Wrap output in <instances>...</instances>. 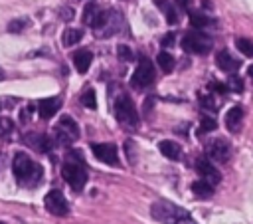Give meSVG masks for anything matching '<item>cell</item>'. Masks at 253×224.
Instances as JSON below:
<instances>
[{
  "instance_id": "6da1fadb",
  "label": "cell",
  "mask_w": 253,
  "mask_h": 224,
  "mask_svg": "<svg viewBox=\"0 0 253 224\" xmlns=\"http://www.w3.org/2000/svg\"><path fill=\"white\" fill-rule=\"evenodd\" d=\"M12 170H14L16 180L20 184H26V186H36L43 176V168L38 163H34L26 153H16L14 155Z\"/></svg>"
},
{
  "instance_id": "7a4b0ae2",
  "label": "cell",
  "mask_w": 253,
  "mask_h": 224,
  "mask_svg": "<svg viewBox=\"0 0 253 224\" xmlns=\"http://www.w3.org/2000/svg\"><path fill=\"white\" fill-rule=\"evenodd\" d=\"M121 24H123V16L117 10H99L91 28L97 38H111L119 32Z\"/></svg>"
},
{
  "instance_id": "3957f363",
  "label": "cell",
  "mask_w": 253,
  "mask_h": 224,
  "mask_svg": "<svg viewBox=\"0 0 253 224\" xmlns=\"http://www.w3.org/2000/svg\"><path fill=\"white\" fill-rule=\"evenodd\" d=\"M115 117H117V121L123 123L125 127L134 129V127L138 125L136 107H134L132 99H130L126 93H121V95L115 99Z\"/></svg>"
},
{
  "instance_id": "277c9868",
  "label": "cell",
  "mask_w": 253,
  "mask_h": 224,
  "mask_svg": "<svg viewBox=\"0 0 253 224\" xmlns=\"http://www.w3.org/2000/svg\"><path fill=\"white\" fill-rule=\"evenodd\" d=\"M150 214H152L158 222H162V224H176V220H178L180 216L188 214V212H186L184 208L172 204L170 200H158V202H154V204L150 206Z\"/></svg>"
},
{
  "instance_id": "5b68a950",
  "label": "cell",
  "mask_w": 253,
  "mask_h": 224,
  "mask_svg": "<svg viewBox=\"0 0 253 224\" xmlns=\"http://www.w3.org/2000/svg\"><path fill=\"white\" fill-rule=\"evenodd\" d=\"M213 42L210 36L202 34V32H188L184 34L182 38V48L188 52V54H198V56H204L211 50Z\"/></svg>"
},
{
  "instance_id": "8992f818",
  "label": "cell",
  "mask_w": 253,
  "mask_h": 224,
  "mask_svg": "<svg viewBox=\"0 0 253 224\" xmlns=\"http://www.w3.org/2000/svg\"><path fill=\"white\" fill-rule=\"evenodd\" d=\"M61 176L65 178V182H69L75 190H81L87 182V170L81 163H75V161H67L63 167H61Z\"/></svg>"
},
{
  "instance_id": "52a82bcc",
  "label": "cell",
  "mask_w": 253,
  "mask_h": 224,
  "mask_svg": "<svg viewBox=\"0 0 253 224\" xmlns=\"http://www.w3.org/2000/svg\"><path fill=\"white\" fill-rule=\"evenodd\" d=\"M154 77H156V71H154V65L150 63V59H140V63L136 65V69L130 77V85L136 89H144L154 83Z\"/></svg>"
},
{
  "instance_id": "ba28073f",
  "label": "cell",
  "mask_w": 253,
  "mask_h": 224,
  "mask_svg": "<svg viewBox=\"0 0 253 224\" xmlns=\"http://www.w3.org/2000/svg\"><path fill=\"white\" fill-rule=\"evenodd\" d=\"M77 137H79V127H77L75 119L69 117V115H61V117H59V123H57V127H55V139H57V143L69 145V143L75 141Z\"/></svg>"
},
{
  "instance_id": "9c48e42d",
  "label": "cell",
  "mask_w": 253,
  "mask_h": 224,
  "mask_svg": "<svg viewBox=\"0 0 253 224\" xmlns=\"http://www.w3.org/2000/svg\"><path fill=\"white\" fill-rule=\"evenodd\" d=\"M206 155H208V159H211V161L227 163L229 157H231V145H229V141L223 139V137L210 139V141L206 143Z\"/></svg>"
},
{
  "instance_id": "30bf717a",
  "label": "cell",
  "mask_w": 253,
  "mask_h": 224,
  "mask_svg": "<svg viewBox=\"0 0 253 224\" xmlns=\"http://www.w3.org/2000/svg\"><path fill=\"white\" fill-rule=\"evenodd\" d=\"M43 204H45L47 212H51L55 216H65L69 212V204H67L65 196L61 194V190H49L43 198Z\"/></svg>"
},
{
  "instance_id": "8fae6325",
  "label": "cell",
  "mask_w": 253,
  "mask_h": 224,
  "mask_svg": "<svg viewBox=\"0 0 253 224\" xmlns=\"http://www.w3.org/2000/svg\"><path fill=\"white\" fill-rule=\"evenodd\" d=\"M91 151L105 165H111V167H117L119 165V153H117V147L113 143H95L91 147Z\"/></svg>"
},
{
  "instance_id": "7c38bea8",
  "label": "cell",
  "mask_w": 253,
  "mask_h": 224,
  "mask_svg": "<svg viewBox=\"0 0 253 224\" xmlns=\"http://www.w3.org/2000/svg\"><path fill=\"white\" fill-rule=\"evenodd\" d=\"M196 170L200 172V176H202L206 182H210V184H213V186L221 180V174L217 172V168H215L206 157H200V159L196 161Z\"/></svg>"
},
{
  "instance_id": "4fadbf2b",
  "label": "cell",
  "mask_w": 253,
  "mask_h": 224,
  "mask_svg": "<svg viewBox=\"0 0 253 224\" xmlns=\"http://www.w3.org/2000/svg\"><path fill=\"white\" fill-rule=\"evenodd\" d=\"M215 61H217V67H219L221 71H225V73H233V71H237V69L241 67V61H239L235 56H231L227 50H221V52L215 56Z\"/></svg>"
},
{
  "instance_id": "5bb4252c",
  "label": "cell",
  "mask_w": 253,
  "mask_h": 224,
  "mask_svg": "<svg viewBox=\"0 0 253 224\" xmlns=\"http://www.w3.org/2000/svg\"><path fill=\"white\" fill-rule=\"evenodd\" d=\"M24 141H26L32 149L42 151V153H47V151L53 147V141H51L47 135H40V133H28V135L24 137Z\"/></svg>"
},
{
  "instance_id": "9a60e30c",
  "label": "cell",
  "mask_w": 253,
  "mask_h": 224,
  "mask_svg": "<svg viewBox=\"0 0 253 224\" xmlns=\"http://www.w3.org/2000/svg\"><path fill=\"white\" fill-rule=\"evenodd\" d=\"M61 105V99L59 97H45V99H40L38 103V113L42 119H49L55 115V111L59 109Z\"/></svg>"
},
{
  "instance_id": "2e32d148",
  "label": "cell",
  "mask_w": 253,
  "mask_h": 224,
  "mask_svg": "<svg viewBox=\"0 0 253 224\" xmlns=\"http://www.w3.org/2000/svg\"><path fill=\"white\" fill-rule=\"evenodd\" d=\"M241 121H243V109H241L239 105L231 107V109L225 113V127H227V131L237 133L239 127H241Z\"/></svg>"
},
{
  "instance_id": "e0dca14e",
  "label": "cell",
  "mask_w": 253,
  "mask_h": 224,
  "mask_svg": "<svg viewBox=\"0 0 253 224\" xmlns=\"http://www.w3.org/2000/svg\"><path fill=\"white\" fill-rule=\"evenodd\" d=\"M91 61H93V54L89 50H77L73 54V63H75V69L79 73H85L91 67Z\"/></svg>"
},
{
  "instance_id": "ac0fdd59",
  "label": "cell",
  "mask_w": 253,
  "mask_h": 224,
  "mask_svg": "<svg viewBox=\"0 0 253 224\" xmlns=\"http://www.w3.org/2000/svg\"><path fill=\"white\" fill-rule=\"evenodd\" d=\"M158 149L170 161H180V157H182V147L178 143H174V141H160Z\"/></svg>"
},
{
  "instance_id": "d6986e66",
  "label": "cell",
  "mask_w": 253,
  "mask_h": 224,
  "mask_svg": "<svg viewBox=\"0 0 253 224\" xmlns=\"http://www.w3.org/2000/svg\"><path fill=\"white\" fill-rule=\"evenodd\" d=\"M81 38H83V32L79 30V28H65V32H63V36H61V42H63V46H75V44H79L81 42Z\"/></svg>"
},
{
  "instance_id": "ffe728a7",
  "label": "cell",
  "mask_w": 253,
  "mask_h": 224,
  "mask_svg": "<svg viewBox=\"0 0 253 224\" xmlns=\"http://www.w3.org/2000/svg\"><path fill=\"white\" fill-rule=\"evenodd\" d=\"M192 192H194L196 196H200V198H210V196L213 194V184L206 182L204 178H202V180H196V182L192 184Z\"/></svg>"
},
{
  "instance_id": "44dd1931",
  "label": "cell",
  "mask_w": 253,
  "mask_h": 224,
  "mask_svg": "<svg viewBox=\"0 0 253 224\" xmlns=\"http://www.w3.org/2000/svg\"><path fill=\"white\" fill-rule=\"evenodd\" d=\"M156 6L162 10V14H164V18H166L168 24H176V22H178V12L174 10V6H172L170 2H166V0H156Z\"/></svg>"
},
{
  "instance_id": "7402d4cb",
  "label": "cell",
  "mask_w": 253,
  "mask_h": 224,
  "mask_svg": "<svg viewBox=\"0 0 253 224\" xmlns=\"http://www.w3.org/2000/svg\"><path fill=\"white\" fill-rule=\"evenodd\" d=\"M97 14H99V6H97L95 2H87V4H85V8H83V14H81V20H83V24H87V26H93V22H95Z\"/></svg>"
},
{
  "instance_id": "603a6c76",
  "label": "cell",
  "mask_w": 253,
  "mask_h": 224,
  "mask_svg": "<svg viewBox=\"0 0 253 224\" xmlns=\"http://www.w3.org/2000/svg\"><path fill=\"white\" fill-rule=\"evenodd\" d=\"M156 63H158L160 69L166 71V73H170V71L174 69V57H172L168 52H160V54L156 56Z\"/></svg>"
},
{
  "instance_id": "cb8c5ba5",
  "label": "cell",
  "mask_w": 253,
  "mask_h": 224,
  "mask_svg": "<svg viewBox=\"0 0 253 224\" xmlns=\"http://www.w3.org/2000/svg\"><path fill=\"white\" fill-rule=\"evenodd\" d=\"M190 24L194 28H208V26L213 24V20L204 16V14H200V12H190Z\"/></svg>"
},
{
  "instance_id": "d4e9b609",
  "label": "cell",
  "mask_w": 253,
  "mask_h": 224,
  "mask_svg": "<svg viewBox=\"0 0 253 224\" xmlns=\"http://www.w3.org/2000/svg\"><path fill=\"white\" fill-rule=\"evenodd\" d=\"M235 48H237L243 56L253 57V40H249V38H237V40H235Z\"/></svg>"
},
{
  "instance_id": "484cf974",
  "label": "cell",
  "mask_w": 253,
  "mask_h": 224,
  "mask_svg": "<svg viewBox=\"0 0 253 224\" xmlns=\"http://www.w3.org/2000/svg\"><path fill=\"white\" fill-rule=\"evenodd\" d=\"M81 103L87 107V109H95L97 107V97H95V91L91 87H87L83 93H81Z\"/></svg>"
},
{
  "instance_id": "4316f807",
  "label": "cell",
  "mask_w": 253,
  "mask_h": 224,
  "mask_svg": "<svg viewBox=\"0 0 253 224\" xmlns=\"http://www.w3.org/2000/svg\"><path fill=\"white\" fill-rule=\"evenodd\" d=\"M14 131V121L10 117H0V139H6Z\"/></svg>"
},
{
  "instance_id": "83f0119b",
  "label": "cell",
  "mask_w": 253,
  "mask_h": 224,
  "mask_svg": "<svg viewBox=\"0 0 253 224\" xmlns=\"http://www.w3.org/2000/svg\"><path fill=\"white\" fill-rule=\"evenodd\" d=\"M26 26H28V20H26V18H16V20L8 22V32H12V34H20Z\"/></svg>"
},
{
  "instance_id": "f1b7e54d",
  "label": "cell",
  "mask_w": 253,
  "mask_h": 224,
  "mask_svg": "<svg viewBox=\"0 0 253 224\" xmlns=\"http://www.w3.org/2000/svg\"><path fill=\"white\" fill-rule=\"evenodd\" d=\"M227 89L229 91H235V93H241L243 91V81H241V77H237V75H229V79H227Z\"/></svg>"
},
{
  "instance_id": "f546056e",
  "label": "cell",
  "mask_w": 253,
  "mask_h": 224,
  "mask_svg": "<svg viewBox=\"0 0 253 224\" xmlns=\"http://www.w3.org/2000/svg\"><path fill=\"white\" fill-rule=\"evenodd\" d=\"M117 56H119V59H125V61H130V59L134 57V54L130 52V48L125 46V44H121V46L117 48Z\"/></svg>"
},
{
  "instance_id": "4dcf8cb0",
  "label": "cell",
  "mask_w": 253,
  "mask_h": 224,
  "mask_svg": "<svg viewBox=\"0 0 253 224\" xmlns=\"http://www.w3.org/2000/svg\"><path fill=\"white\" fill-rule=\"evenodd\" d=\"M217 125H215V119L211 117H202V123H200V131L202 133H208V131H213Z\"/></svg>"
},
{
  "instance_id": "1f68e13d",
  "label": "cell",
  "mask_w": 253,
  "mask_h": 224,
  "mask_svg": "<svg viewBox=\"0 0 253 224\" xmlns=\"http://www.w3.org/2000/svg\"><path fill=\"white\" fill-rule=\"evenodd\" d=\"M200 101H202V105L206 107V109H215V99H213V95H202L200 97Z\"/></svg>"
},
{
  "instance_id": "d6a6232c",
  "label": "cell",
  "mask_w": 253,
  "mask_h": 224,
  "mask_svg": "<svg viewBox=\"0 0 253 224\" xmlns=\"http://www.w3.org/2000/svg\"><path fill=\"white\" fill-rule=\"evenodd\" d=\"M210 89H213V91H217V93H227V91H229L227 85H223V83H219V81H211V83H210Z\"/></svg>"
},
{
  "instance_id": "836d02e7",
  "label": "cell",
  "mask_w": 253,
  "mask_h": 224,
  "mask_svg": "<svg viewBox=\"0 0 253 224\" xmlns=\"http://www.w3.org/2000/svg\"><path fill=\"white\" fill-rule=\"evenodd\" d=\"M160 44H162V48H172V46H174V34H172V32H168V34L162 38V42H160Z\"/></svg>"
},
{
  "instance_id": "e575fe53",
  "label": "cell",
  "mask_w": 253,
  "mask_h": 224,
  "mask_svg": "<svg viewBox=\"0 0 253 224\" xmlns=\"http://www.w3.org/2000/svg\"><path fill=\"white\" fill-rule=\"evenodd\" d=\"M176 224H198V222H194V220L190 218V214H184V216H180V218L176 220Z\"/></svg>"
},
{
  "instance_id": "d590c367",
  "label": "cell",
  "mask_w": 253,
  "mask_h": 224,
  "mask_svg": "<svg viewBox=\"0 0 253 224\" xmlns=\"http://www.w3.org/2000/svg\"><path fill=\"white\" fill-rule=\"evenodd\" d=\"M30 111H32V107H28L26 111L22 109V113H20V119H22V123H26V121L30 119Z\"/></svg>"
},
{
  "instance_id": "8d00e7d4",
  "label": "cell",
  "mask_w": 253,
  "mask_h": 224,
  "mask_svg": "<svg viewBox=\"0 0 253 224\" xmlns=\"http://www.w3.org/2000/svg\"><path fill=\"white\" fill-rule=\"evenodd\" d=\"M176 2H178V6H180V8L188 10V0H176Z\"/></svg>"
},
{
  "instance_id": "74e56055",
  "label": "cell",
  "mask_w": 253,
  "mask_h": 224,
  "mask_svg": "<svg viewBox=\"0 0 253 224\" xmlns=\"http://www.w3.org/2000/svg\"><path fill=\"white\" fill-rule=\"evenodd\" d=\"M4 79V71H2V67H0V81Z\"/></svg>"
},
{
  "instance_id": "f35d334b",
  "label": "cell",
  "mask_w": 253,
  "mask_h": 224,
  "mask_svg": "<svg viewBox=\"0 0 253 224\" xmlns=\"http://www.w3.org/2000/svg\"><path fill=\"white\" fill-rule=\"evenodd\" d=\"M249 73H251V75H253V67H249Z\"/></svg>"
},
{
  "instance_id": "ab89813d",
  "label": "cell",
  "mask_w": 253,
  "mask_h": 224,
  "mask_svg": "<svg viewBox=\"0 0 253 224\" xmlns=\"http://www.w3.org/2000/svg\"><path fill=\"white\" fill-rule=\"evenodd\" d=\"M0 224H2V222H0Z\"/></svg>"
}]
</instances>
